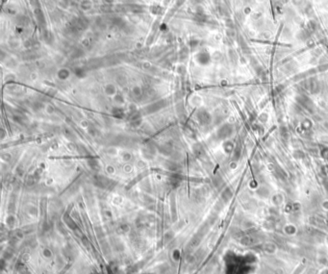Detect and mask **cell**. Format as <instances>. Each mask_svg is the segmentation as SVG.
Masks as SVG:
<instances>
[{
    "label": "cell",
    "mask_w": 328,
    "mask_h": 274,
    "mask_svg": "<svg viewBox=\"0 0 328 274\" xmlns=\"http://www.w3.org/2000/svg\"><path fill=\"white\" fill-rule=\"evenodd\" d=\"M198 118H199V120H200V122L202 123V124H207V123H209V121H210V116L205 112L199 113Z\"/></svg>",
    "instance_id": "cell-2"
},
{
    "label": "cell",
    "mask_w": 328,
    "mask_h": 274,
    "mask_svg": "<svg viewBox=\"0 0 328 274\" xmlns=\"http://www.w3.org/2000/svg\"><path fill=\"white\" fill-rule=\"evenodd\" d=\"M320 155L323 159H325V160L328 159V148L327 147H321Z\"/></svg>",
    "instance_id": "cell-3"
},
{
    "label": "cell",
    "mask_w": 328,
    "mask_h": 274,
    "mask_svg": "<svg viewBox=\"0 0 328 274\" xmlns=\"http://www.w3.org/2000/svg\"><path fill=\"white\" fill-rule=\"evenodd\" d=\"M232 133V127L230 125H224L219 131V137L220 138H225L229 137Z\"/></svg>",
    "instance_id": "cell-1"
}]
</instances>
